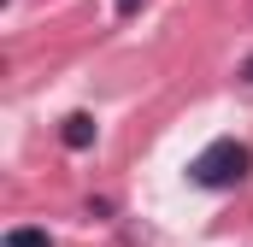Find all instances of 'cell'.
<instances>
[{"mask_svg": "<svg viewBox=\"0 0 253 247\" xmlns=\"http://www.w3.org/2000/svg\"><path fill=\"white\" fill-rule=\"evenodd\" d=\"M248 177H253V147H248V141H236V135L206 141V147L189 159V183H194V188H212V194L242 188Z\"/></svg>", "mask_w": 253, "mask_h": 247, "instance_id": "cell-1", "label": "cell"}, {"mask_svg": "<svg viewBox=\"0 0 253 247\" xmlns=\"http://www.w3.org/2000/svg\"><path fill=\"white\" fill-rule=\"evenodd\" d=\"M94 135H100V124H94V112H71V118L59 124V141L71 147V153H88V147H94Z\"/></svg>", "mask_w": 253, "mask_h": 247, "instance_id": "cell-2", "label": "cell"}, {"mask_svg": "<svg viewBox=\"0 0 253 247\" xmlns=\"http://www.w3.org/2000/svg\"><path fill=\"white\" fill-rule=\"evenodd\" d=\"M6 247H53L47 230H6Z\"/></svg>", "mask_w": 253, "mask_h": 247, "instance_id": "cell-3", "label": "cell"}, {"mask_svg": "<svg viewBox=\"0 0 253 247\" xmlns=\"http://www.w3.org/2000/svg\"><path fill=\"white\" fill-rule=\"evenodd\" d=\"M112 12H118V18H129V12H141V0H112Z\"/></svg>", "mask_w": 253, "mask_h": 247, "instance_id": "cell-4", "label": "cell"}, {"mask_svg": "<svg viewBox=\"0 0 253 247\" xmlns=\"http://www.w3.org/2000/svg\"><path fill=\"white\" fill-rule=\"evenodd\" d=\"M242 82H253V53H248V59H242Z\"/></svg>", "mask_w": 253, "mask_h": 247, "instance_id": "cell-5", "label": "cell"}]
</instances>
